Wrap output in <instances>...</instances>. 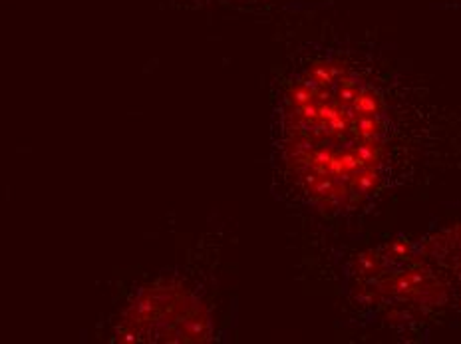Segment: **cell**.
Masks as SVG:
<instances>
[{"label": "cell", "mask_w": 461, "mask_h": 344, "mask_svg": "<svg viewBox=\"0 0 461 344\" xmlns=\"http://www.w3.org/2000/svg\"><path fill=\"white\" fill-rule=\"evenodd\" d=\"M271 166L286 205L329 225L362 222L461 167V113L378 38L324 21L276 66Z\"/></svg>", "instance_id": "cell-1"}, {"label": "cell", "mask_w": 461, "mask_h": 344, "mask_svg": "<svg viewBox=\"0 0 461 344\" xmlns=\"http://www.w3.org/2000/svg\"><path fill=\"white\" fill-rule=\"evenodd\" d=\"M173 3L184 8H241V11H253V8L296 3V0H173Z\"/></svg>", "instance_id": "cell-3"}, {"label": "cell", "mask_w": 461, "mask_h": 344, "mask_svg": "<svg viewBox=\"0 0 461 344\" xmlns=\"http://www.w3.org/2000/svg\"><path fill=\"white\" fill-rule=\"evenodd\" d=\"M441 6L447 8V11H459L461 13V0H439Z\"/></svg>", "instance_id": "cell-4"}, {"label": "cell", "mask_w": 461, "mask_h": 344, "mask_svg": "<svg viewBox=\"0 0 461 344\" xmlns=\"http://www.w3.org/2000/svg\"><path fill=\"white\" fill-rule=\"evenodd\" d=\"M354 322L406 337L461 324V222L354 253L340 267Z\"/></svg>", "instance_id": "cell-2"}]
</instances>
